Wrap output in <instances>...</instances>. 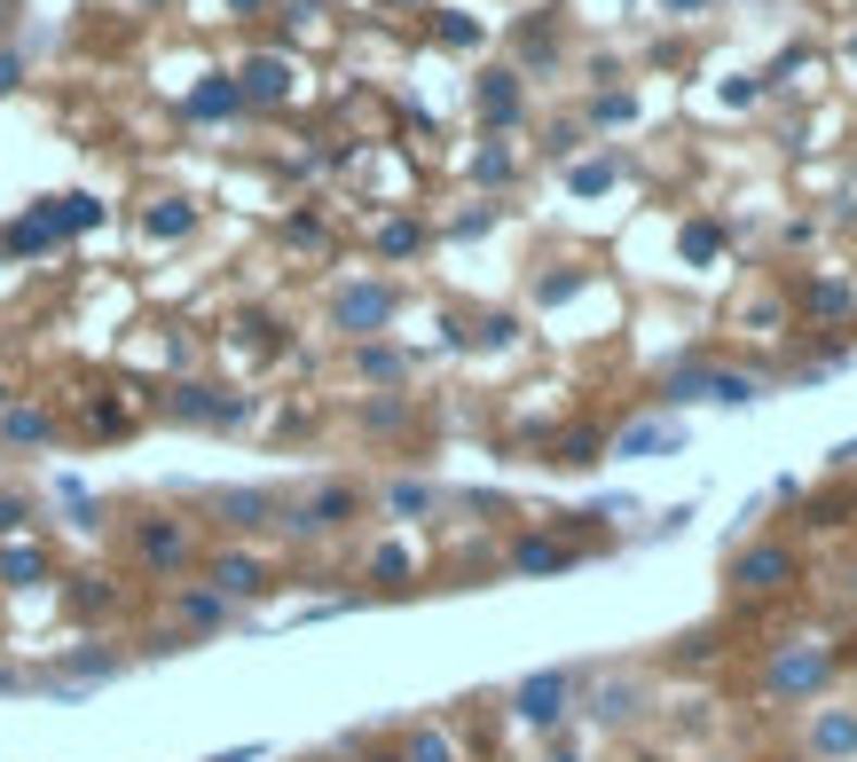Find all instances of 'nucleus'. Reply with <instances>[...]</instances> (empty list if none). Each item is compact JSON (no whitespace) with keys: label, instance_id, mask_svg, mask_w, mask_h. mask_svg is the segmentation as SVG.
<instances>
[{"label":"nucleus","instance_id":"f257e3e1","mask_svg":"<svg viewBox=\"0 0 857 762\" xmlns=\"http://www.w3.org/2000/svg\"><path fill=\"white\" fill-rule=\"evenodd\" d=\"M795 582V558H786V543H755L732 558V589H747V598H771V589Z\"/></svg>","mask_w":857,"mask_h":762},{"label":"nucleus","instance_id":"f03ea898","mask_svg":"<svg viewBox=\"0 0 857 762\" xmlns=\"http://www.w3.org/2000/svg\"><path fill=\"white\" fill-rule=\"evenodd\" d=\"M339 330H378L386 315H393V291L386 283H354V291H339Z\"/></svg>","mask_w":857,"mask_h":762},{"label":"nucleus","instance_id":"7ed1b4c3","mask_svg":"<svg viewBox=\"0 0 857 762\" xmlns=\"http://www.w3.org/2000/svg\"><path fill=\"white\" fill-rule=\"evenodd\" d=\"M346 519H354V487H323V495H307V504L291 511L300 535H315V526H346Z\"/></svg>","mask_w":857,"mask_h":762},{"label":"nucleus","instance_id":"20e7f679","mask_svg":"<svg viewBox=\"0 0 857 762\" xmlns=\"http://www.w3.org/2000/svg\"><path fill=\"white\" fill-rule=\"evenodd\" d=\"M213 511H220L228 526H268V519H276V495H252V487H228V495H213Z\"/></svg>","mask_w":857,"mask_h":762},{"label":"nucleus","instance_id":"39448f33","mask_svg":"<svg viewBox=\"0 0 857 762\" xmlns=\"http://www.w3.org/2000/svg\"><path fill=\"white\" fill-rule=\"evenodd\" d=\"M567 684H575V676H535V684H519V715H527V723H558Z\"/></svg>","mask_w":857,"mask_h":762},{"label":"nucleus","instance_id":"423d86ee","mask_svg":"<svg viewBox=\"0 0 857 762\" xmlns=\"http://www.w3.org/2000/svg\"><path fill=\"white\" fill-rule=\"evenodd\" d=\"M237 94H252V103H283V94H291V72H283L276 55H260V63H244V87H237Z\"/></svg>","mask_w":857,"mask_h":762},{"label":"nucleus","instance_id":"0eeeda50","mask_svg":"<svg viewBox=\"0 0 857 762\" xmlns=\"http://www.w3.org/2000/svg\"><path fill=\"white\" fill-rule=\"evenodd\" d=\"M181 550H189V535H181L174 519H150L142 526V558H150V567H181Z\"/></svg>","mask_w":857,"mask_h":762},{"label":"nucleus","instance_id":"6e6552de","mask_svg":"<svg viewBox=\"0 0 857 762\" xmlns=\"http://www.w3.org/2000/svg\"><path fill=\"white\" fill-rule=\"evenodd\" d=\"M213 582H220V598H252V589L268 582V574H260L252 558H220V567H213Z\"/></svg>","mask_w":857,"mask_h":762},{"label":"nucleus","instance_id":"1a4fd4ad","mask_svg":"<svg viewBox=\"0 0 857 762\" xmlns=\"http://www.w3.org/2000/svg\"><path fill=\"white\" fill-rule=\"evenodd\" d=\"M701 402H732V409H747V402H755V378H740V370H708Z\"/></svg>","mask_w":857,"mask_h":762},{"label":"nucleus","instance_id":"9d476101","mask_svg":"<svg viewBox=\"0 0 857 762\" xmlns=\"http://www.w3.org/2000/svg\"><path fill=\"white\" fill-rule=\"evenodd\" d=\"M174 409H181V417H237V402H220L213 385H181V393H174Z\"/></svg>","mask_w":857,"mask_h":762},{"label":"nucleus","instance_id":"9b49d317","mask_svg":"<svg viewBox=\"0 0 857 762\" xmlns=\"http://www.w3.org/2000/svg\"><path fill=\"white\" fill-rule=\"evenodd\" d=\"M189 111H197V118H228V111H237V87H228V79H205V87L189 94Z\"/></svg>","mask_w":857,"mask_h":762},{"label":"nucleus","instance_id":"f8f14e48","mask_svg":"<svg viewBox=\"0 0 857 762\" xmlns=\"http://www.w3.org/2000/svg\"><path fill=\"white\" fill-rule=\"evenodd\" d=\"M480 111H488V118H512V111H519V87H512V72H488V87H480Z\"/></svg>","mask_w":857,"mask_h":762},{"label":"nucleus","instance_id":"ddd939ff","mask_svg":"<svg viewBox=\"0 0 857 762\" xmlns=\"http://www.w3.org/2000/svg\"><path fill=\"white\" fill-rule=\"evenodd\" d=\"M512 567H519V574H551V567H567V550H558V543H519Z\"/></svg>","mask_w":857,"mask_h":762},{"label":"nucleus","instance_id":"4468645a","mask_svg":"<svg viewBox=\"0 0 857 762\" xmlns=\"http://www.w3.org/2000/svg\"><path fill=\"white\" fill-rule=\"evenodd\" d=\"M181 613H189L197 628H213V621H228V598H220V589H189V598H181Z\"/></svg>","mask_w":857,"mask_h":762},{"label":"nucleus","instance_id":"2eb2a0df","mask_svg":"<svg viewBox=\"0 0 857 762\" xmlns=\"http://www.w3.org/2000/svg\"><path fill=\"white\" fill-rule=\"evenodd\" d=\"M818 676H827V660H779V676H771V684H779V691H810Z\"/></svg>","mask_w":857,"mask_h":762},{"label":"nucleus","instance_id":"dca6fc26","mask_svg":"<svg viewBox=\"0 0 857 762\" xmlns=\"http://www.w3.org/2000/svg\"><path fill=\"white\" fill-rule=\"evenodd\" d=\"M48 220H55V228H87V220H103V205H94V196H55Z\"/></svg>","mask_w":857,"mask_h":762},{"label":"nucleus","instance_id":"f3484780","mask_svg":"<svg viewBox=\"0 0 857 762\" xmlns=\"http://www.w3.org/2000/svg\"><path fill=\"white\" fill-rule=\"evenodd\" d=\"M677 433L669 424H630V433H621V456H653V448H669Z\"/></svg>","mask_w":857,"mask_h":762},{"label":"nucleus","instance_id":"a211bd4d","mask_svg":"<svg viewBox=\"0 0 857 762\" xmlns=\"http://www.w3.org/2000/svg\"><path fill=\"white\" fill-rule=\"evenodd\" d=\"M0 574H9V582H40L48 558H40V550H0Z\"/></svg>","mask_w":857,"mask_h":762},{"label":"nucleus","instance_id":"6ab92c4d","mask_svg":"<svg viewBox=\"0 0 857 762\" xmlns=\"http://www.w3.org/2000/svg\"><path fill=\"white\" fill-rule=\"evenodd\" d=\"M0 433H9V441H48V417L40 409H9V417H0Z\"/></svg>","mask_w":857,"mask_h":762},{"label":"nucleus","instance_id":"aec40b11","mask_svg":"<svg viewBox=\"0 0 857 762\" xmlns=\"http://www.w3.org/2000/svg\"><path fill=\"white\" fill-rule=\"evenodd\" d=\"M818 747H827V754H849V747H857V723H849V715H827V723H818Z\"/></svg>","mask_w":857,"mask_h":762},{"label":"nucleus","instance_id":"412c9836","mask_svg":"<svg viewBox=\"0 0 857 762\" xmlns=\"http://www.w3.org/2000/svg\"><path fill=\"white\" fill-rule=\"evenodd\" d=\"M402 762H456V747H449V739H441V732H417V739H409V754H402Z\"/></svg>","mask_w":857,"mask_h":762},{"label":"nucleus","instance_id":"4be33fe9","mask_svg":"<svg viewBox=\"0 0 857 762\" xmlns=\"http://www.w3.org/2000/svg\"><path fill=\"white\" fill-rule=\"evenodd\" d=\"M386 504H393V511H402V519H417L425 504H433V487H409V480H402V487H393V495H386Z\"/></svg>","mask_w":857,"mask_h":762},{"label":"nucleus","instance_id":"5701e85b","mask_svg":"<svg viewBox=\"0 0 857 762\" xmlns=\"http://www.w3.org/2000/svg\"><path fill=\"white\" fill-rule=\"evenodd\" d=\"M181 228H189V205H157L150 213V237H181Z\"/></svg>","mask_w":857,"mask_h":762},{"label":"nucleus","instance_id":"b1692460","mask_svg":"<svg viewBox=\"0 0 857 762\" xmlns=\"http://www.w3.org/2000/svg\"><path fill=\"white\" fill-rule=\"evenodd\" d=\"M590 456H598V433H567V441H558V463H590Z\"/></svg>","mask_w":857,"mask_h":762},{"label":"nucleus","instance_id":"393cba45","mask_svg":"<svg viewBox=\"0 0 857 762\" xmlns=\"http://www.w3.org/2000/svg\"><path fill=\"white\" fill-rule=\"evenodd\" d=\"M362 370H370V378H402V354H386V346H370V354H362Z\"/></svg>","mask_w":857,"mask_h":762},{"label":"nucleus","instance_id":"a878e982","mask_svg":"<svg viewBox=\"0 0 857 762\" xmlns=\"http://www.w3.org/2000/svg\"><path fill=\"white\" fill-rule=\"evenodd\" d=\"M378 244H386V252H417V228H409V220H393V228H386Z\"/></svg>","mask_w":857,"mask_h":762},{"label":"nucleus","instance_id":"bb28decb","mask_svg":"<svg viewBox=\"0 0 857 762\" xmlns=\"http://www.w3.org/2000/svg\"><path fill=\"white\" fill-rule=\"evenodd\" d=\"M684 252H692V259H708V252H716V228H708V220H701V228H684Z\"/></svg>","mask_w":857,"mask_h":762},{"label":"nucleus","instance_id":"cd10ccee","mask_svg":"<svg viewBox=\"0 0 857 762\" xmlns=\"http://www.w3.org/2000/svg\"><path fill=\"white\" fill-rule=\"evenodd\" d=\"M9 526H24V504H16V495H0V535H9Z\"/></svg>","mask_w":857,"mask_h":762},{"label":"nucleus","instance_id":"c85d7f7f","mask_svg":"<svg viewBox=\"0 0 857 762\" xmlns=\"http://www.w3.org/2000/svg\"><path fill=\"white\" fill-rule=\"evenodd\" d=\"M661 9H708V0H661Z\"/></svg>","mask_w":857,"mask_h":762},{"label":"nucleus","instance_id":"c756f323","mask_svg":"<svg viewBox=\"0 0 857 762\" xmlns=\"http://www.w3.org/2000/svg\"><path fill=\"white\" fill-rule=\"evenodd\" d=\"M9 79H16V63H9V55H0V87H9Z\"/></svg>","mask_w":857,"mask_h":762},{"label":"nucleus","instance_id":"7c9ffc66","mask_svg":"<svg viewBox=\"0 0 857 762\" xmlns=\"http://www.w3.org/2000/svg\"><path fill=\"white\" fill-rule=\"evenodd\" d=\"M370 762H402V754H370Z\"/></svg>","mask_w":857,"mask_h":762},{"label":"nucleus","instance_id":"2f4dec72","mask_svg":"<svg viewBox=\"0 0 857 762\" xmlns=\"http://www.w3.org/2000/svg\"><path fill=\"white\" fill-rule=\"evenodd\" d=\"M237 9H260V0H237Z\"/></svg>","mask_w":857,"mask_h":762}]
</instances>
